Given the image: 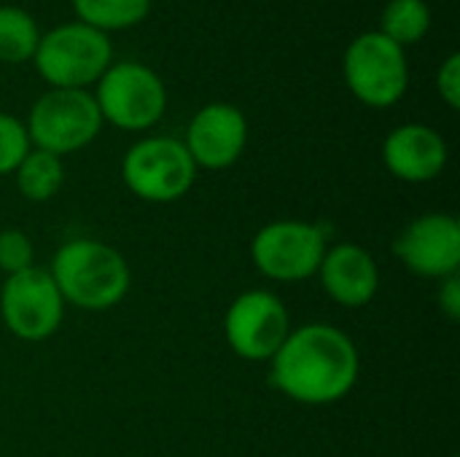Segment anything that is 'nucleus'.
Returning <instances> with one entry per match:
<instances>
[{
	"label": "nucleus",
	"instance_id": "nucleus-1",
	"mask_svg": "<svg viewBox=\"0 0 460 457\" xmlns=\"http://www.w3.org/2000/svg\"><path fill=\"white\" fill-rule=\"evenodd\" d=\"M272 361V385L299 404H334L358 380V350L350 337L329 323L288 331Z\"/></svg>",
	"mask_w": 460,
	"mask_h": 457
},
{
	"label": "nucleus",
	"instance_id": "nucleus-2",
	"mask_svg": "<svg viewBox=\"0 0 460 457\" xmlns=\"http://www.w3.org/2000/svg\"><path fill=\"white\" fill-rule=\"evenodd\" d=\"M49 275L65 302L89 312L116 307L129 291V267L124 256L97 240L65 242L54 256Z\"/></svg>",
	"mask_w": 460,
	"mask_h": 457
},
{
	"label": "nucleus",
	"instance_id": "nucleus-3",
	"mask_svg": "<svg viewBox=\"0 0 460 457\" xmlns=\"http://www.w3.org/2000/svg\"><path fill=\"white\" fill-rule=\"evenodd\" d=\"M113 62L111 35L84 24L65 22L40 32L32 65L51 89H89Z\"/></svg>",
	"mask_w": 460,
	"mask_h": 457
},
{
	"label": "nucleus",
	"instance_id": "nucleus-4",
	"mask_svg": "<svg viewBox=\"0 0 460 457\" xmlns=\"http://www.w3.org/2000/svg\"><path fill=\"white\" fill-rule=\"evenodd\" d=\"M102 121L124 129H151L167 110V89L159 73L143 62H111L94 89Z\"/></svg>",
	"mask_w": 460,
	"mask_h": 457
},
{
	"label": "nucleus",
	"instance_id": "nucleus-5",
	"mask_svg": "<svg viewBox=\"0 0 460 457\" xmlns=\"http://www.w3.org/2000/svg\"><path fill=\"white\" fill-rule=\"evenodd\" d=\"M342 78L358 102L369 108H391L410 86L407 54L377 30L361 32L342 54Z\"/></svg>",
	"mask_w": 460,
	"mask_h": 457
},
{
	"label": "nucleus",
	"instance_id": "nucleus-6",
	"mask_svg": "<svg viewBox=\"0 0 460 457\" xmlns=\"http://www.w3.org/2000/svg\"><path fill=\"white\" fill-rule=\"evenodd\" d=\"M102 116L89 89H49L27 116V137L54 156L86 148L102 129Z\"/></svg>",
	"mask_w": 460,
	"mask_h": 457
},
{
	"label": "nucleus",
	"instance_id": "nucleus-7",
	"mask_svg": "<svg viewBox=\"0 0 460 457\" xmlns=\"http://www.w3.org/2000/svg\"><path fill=\"white\" fill-rule=\"evenodd\" d=\"M121 178L137 199L167 205L186 197L197 178V164L181 140L164 135L143 137L124 154Z\"/></svg>",
	"mask_w": 460,
	"mask_h": 457
},
{
	"label": "nucleus",
	"instance_id": "nucleus-8",
	"mask_svg": "<svg viewBox=\"0 0 460 457\" xmlns=\"http://www.w3.org/2000/svg\"><path fill=\"white\" fill-rule=\"evenodd\" d=\"M326 256V232L305 221H275L259 229L251 259L261 275L280 283H299L318 272Z\"/></svg>",
	"mask_w": 460,
	"mask_h": 457
},
{
	"label": "nucleus",
	"instance_id": "nucleus-9",
	"mask_svg": "<svg viewBox=\"0 0 460 457\" xmlns=\"http://www.w3.org/2000/svg\"><path fill=\"white\" fill-rule=\"evenodd\" d=\"M0 315L13 337L24 342H40L59 329L65 299L46 269L30 267L24 272L8 275L0 291Z\"/></svg>",
	"mask_w": 460,
	"mask_h": 457
},
{
	"label": "nucleus",
	"instance_id": "nucleus-10",
	"mask_svg": "<svg viewBox=\"0 0 460 457\" xmlns=\"http://www.w3.org/2000/svg\"><path fill=\"white\" fill-rule=\"evenodd\" d=\"M288 310L270 291L240 294L224 318V334L229 347L245 361L272 358L288 337Z\"/></svg>",
	"mask_w": 460,
	"mask_h": 457
},
{
	"label": "nucleus",
	"instance_id": "nucleus-11",
	"mask_svg": "<svg viewBox=\"0 0 460 457\" xmlns=\"http://www.w3.org/2000/svg\"><path fill=\"white\" fill-rule=\"evenodd\" d=\"M402 264L420 277H450L460 267V224L450 213H426L394 242Z\"/></svg>",
	"mask_w": 460,
	"mask_h": 457
},
{
	"label": "nucleus",
	"instance_id": "nucleus-12",
	"mask_svg": "<svg viewBox=\"0 0 460 457\" xmlns=\"http://www.w3.org/2000/svg\"><path fill=\"white\" fill-rule=\"evenodd\" d=\"M248 143V121L237 105L210 102L199 108L186 129V151L197 167L224 170L232 167Z\"/></svg>",
	"mask_w": 460,
	"mask_h": 457
},
{
	"label": "nucleus",
	"instance_id": "nucleus-13",
	"mask_svg": "<svg viewBox=\"0 0 460 457\" xmlns=\"http://www.w3.org/2000/svg\"><path fill=\"white\" fill-rule=\"evenodd\" d=\"M447 143L429 124H402L383 143V162L391 175L407 183H429L447 167Z\"/></svg>",
	"mask_w": 460,
	"mask_h": 457
},
{
	"label": "nucleus",
	"instance_id": "nucleus-14",
	"mask_svg": "<svg viewBox=\"0 0 460 457\" xmlns=\"http://www.w3.org/2000/svg\"><path fill=\"white\" fill-rule=\"evenodd\" d=\"M321 286L323 291L342 307H364L375 299L380 286V272L375 259L350 242L334 245L326 250L321 267Z\"/></svg>",
	"mask_w": 460,
	"mask_h": 457
},
{
	"label": "nucleus",
	"instance_id": "nucleus-15",
	"mask_svg": "<svg viewBox=\"0 0 460 457\" xmlns=\"http://www.w3.org/2000/svg\"><path fill=\"white\" fill-rule=\"evenodd\" d=\"M13 172H16L19 194L30 202H49L51 197H57L65 180L62 159L40 148H30Z\"/></svg>",
	"mask_w": 460,
	"mask_h": 457
},
{
	"label": "nucleus",
	"instance_id": "nucleus-16",
	"mask_svg": "<svg viewBox=\"0 0 460 457\" xmlns=\"http://www.w3.org/2000/svg\"><path fill=\"white\" fill-rule=\"evenodd\" d=\"M70 3L78 22L105 35L140 24L151 11V0H70Z\"/></svg>",
	"mask_w": 460,
	"mask_h": 457
},
{
	"label": "nucleus",
	"instance_id": "nucleus-17",
	"mask_svg": "<svg viewBox=\"0 0 460 457\" xmlns=\"http://www.w3.org/2000/svg\"><path fill=\"white\" fill-rule=\"evenodd\" d=\"M431 30V8L426 0H388L380 16V30L388 40L404 46L420 43Z\"/></svg>",
	"mask_w": 460,
	"mask_h": 457
},
{
	"label": "nucleus",
	"instance_id": "nucleus-18",
	"mask_svg": "<svg viewBox=\"0 0 460 457\" xmlns=\"http://www.w3.org/2000/svg\"><path fill=\"white\" fill-rule=\"evenodd\" d=\"M40 40L38 22L22 5H0V62H30Z\"/></svg>",
	"mask_w": 460,
	"mask_h": 457
},
{
	"label": "nucleus",
	"instance_id": "nucleus-19",
	"mask_svg": "<svg viewBox=\"0 0 460 457\" xmlns=\"http://www.w3.org/2000/svg\"><path fill=\"white\" fill-rule=\"evenodd\" d=\"M27 151H30L27 127L11 113H0V175L13 172L27 156Z\"/></svg>",
	"mask_w": 460,
	"mask_h": 457
},
{
	"label": "nucleus",
	"instance_id": "nucleus-20",
	"mask_svg": "<svg viewBox=\"0 0 460 457\" xmlns=\"http://www.w3.org/2000/svg\"><path fill=\"white\" fill-rule=\"evenodd\" d=\"M32 267V242L19 229L0 232V269L5 275H16Z\"/></svg>",
	"mask_w": 460,
	"mask_h": 457
},
{
	"label": "nucleus",
	"instance_id": "nucleus-21",
	"mask_svg": "<svg viewBox=\"0 0 460 457\" xmlns=\"http://www.w3.org/2000/svg\"><path fill=\"white\" fill-rule=\"evenodd\" d=\"M437 89H439V97L453 108H460V54H450L439 70H437Z\"/></svg>",
	"mask_w": 460,
	"mask_h": 457
},
{
	"label": "nucleus",
	"instance_id": "nucleus-22",
	"mask_svg": "<svg viewBox=\"0 0 460 457\" xmlns=\"http://www.w3.org/2000/svg\"><path fill=\"white\" fill-rule=\"evenodd\" d=\"M439 307H442V312H445L450 321H458L460 318L458 275H450V277H445V283H442V288H439Z\"/></svg>",
	"mask_w": 460,
	"mask_h": 457
}]
</instances>
